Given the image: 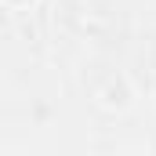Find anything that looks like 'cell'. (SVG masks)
Returning <instances> with one entry per match:
<instances>
[{
    "mask_svg": "<svg viewBox=\"0 0 156 156\" xmlns=\"http://www.w3.org/2000/svg\"><path fill=\"white\" fill-rule=\"evenodd\" d=\"M4 4H11V7H26V4H37V0H4Z\"/></svg>",
    "mask_w": 156,
    "mask_h": 156,
    "instance_id": "cell-1",
    "label": "cell"
},
{
    "mask_svg": "<svg viewBox=\"0 0 156 156\" xmlns=\"http://www.w3.org/2000/svg\"><path fill=\"white\" fill-rule=\"evenodd\" d=\"M138 156H156V153H138Z\"/></svg>",
    "mask_w": 156,
    "mask_h": 156,
    "instance_id": "cell-2",
    "label": "cell"
}]
</instances>
